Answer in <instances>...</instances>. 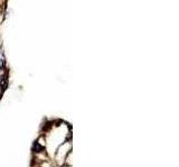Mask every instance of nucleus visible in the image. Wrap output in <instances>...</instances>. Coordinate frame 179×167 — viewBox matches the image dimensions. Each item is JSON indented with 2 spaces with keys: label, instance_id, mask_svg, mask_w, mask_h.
I'll return each instance as SVG.
<instances>
[{
  "label": "nucleus",
  "instance_id": "obj_2",
  "mask_svg": "<svg viewBox=\"0 0 179 167\" xmlns=\"http://www.w3.org/2000/svg\"><path fill=\"white\" fill-rule=\"evenodd\" d=\"M5 66V58H4V55L2 52H0V69H2Z\"/></svg>",
  "mask_w": 179,
  "mask_h": 167
},
{
  "label": "nucleus",
  "instance_id": "obj_1",
  "mask_svg": "<svg viewBox=\"0 0 179 167\" xmlns=\"http://www.w3.org/2000/svg\"><path fill=\"white\" fill-rule=\"evenodd\" d=\"M33 149H34V152L35 153H40V152H43V149H44V147L43 146H40L39 145V143H35L34 144V147H33Z\"/></svg>",
  "mask_w": 179,
  "mask_h": 167
}]
</instances>
